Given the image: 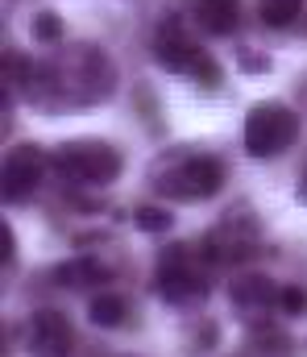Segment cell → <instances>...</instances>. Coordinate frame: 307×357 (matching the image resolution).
I'll list each match as a JSON object with an SVG mask.
<instances>
[{
	"label": "cell",
	"mask_w": 307,
	"mask_h": 357,
	"mask_svg": "<svg viewBox=\"0 0 307 357\" xmlns=\"http://www.w3.org/2000/svg\"><path fill=\"white\" fill-rule=\"evenodd\" d=\"M295 137H299V121H295V112H291L287 104H278V100L258 104V108L249 112V121H245V150H249L253 158H274V154H283Z\"/></svg>",
	"instance_id": "cell-1"
},
{
	"label": "cell",
	"mask_w": 307,
	"mask_h": 357,
	"mask_svg": "<svg viewBox=\"0 0 307 357\" xmlns=\"http://www.w3.org/2000/svg\"><path fill=\"white\" fill-rule=\"evenodd\" d=\"M54 167L79 183H112L120 175V150L108 142H67L54 154Z\"/></svg>",
	"instance_id": "cell-2"
},
{
	"label": "cell",
	"mask_w": 307,
	"mask_h": 357,
	"mask_svg": "<svg viewBox=\"0 0 307 357\" xmlns=\"http://www.w3.org/2000/svg\"><path fill=\"white\" fill-rule=\"evenodd\" d=\"M154 59H158L166 71L196 75V79L207 84V88H216V84H220V67H216V59H207L204 50H200L183 29H175V25L158 29V38H154Z\"/></svg>",
	"instance_id": "cell-3"
},
{
	"label": "cell",
	"mask_w": 307,
	"mask_h": 357,
	"mask_svg": "<svg viewBox=\"0 0 307 357\" xmlns=\"http://www.w3.org/2000/svg\"><path fill=\"white\" fill-rule=\"evenodd\" d=\"M224 187V167L220 158H207V154H196L187 162H179L171 175L158 178V191L175 195V199H207Z\"/></svg>",
	"instance_id": "cell-4"
},
{
	"label": "cell",
	"mask_w": 307,
	"mask_h": 357,
	"mask_svg": "<svg viewBox=\"0 0 307 357\" xmlns=\"http://www.w3.org/2000/svg\"><path fill=\"white\" fill-rule=\"evenodd\" d=\"M42 171H46L42 146H33V142L13 146L8 158H4V199H8V204L29 199V195L38 191V183H42Z\"/></svg>",
	"instance_id": "cell-5"
},
{
	"label": "cell",
	"mask_w": 307,
	"mask_h": 357,
	"mask_svg": "<svg viewBox=\"0 0 307 357\" xmlns=\"http://www.w3.org/2000/svg\"><path fill=\"white\" fill-rule=\"evenodd\" d=\"M71 349H75V333H71L67 316L42 307L33 316V324H29V354L33 357H71Z\"/></svg>",
	"instance_id": "cell-6"
},
{
	"label": "cell",
	"mask_w": 307,
	"mask_h": 357,
	"mask_svg": "<svg viewBox=\"0 0 307 357\" xmlns=\"http://www.w3.org/2000/svg\"><path fill=\"white\" fill-rule=\"evenodd\" d=\"M158 291H162V299H171V303H200L207 295V278H204V270L187 266L183 254H179V266H171V262L162 266Z\"/></svg>",
	"instance_id": "cell-7"
},
{
	"label": "cell",
	"mask_w": 307,
	"mask_h": 357,
	"mask_svg": "<svg viewBox=\"0 0 307 357\" xmlns=\"http://www.w3.org/2000/svg\"><path fill=\"white\" fill-rule=\"evenodd\" d=\"M228 295H233L237 307H249V312L278 303V287H274V278H266V274H237V278L228 282Z\"/></svg>",
	"instance_id": "cell-8"
},
{
	"label": "cell",
	"mask_w": 307,
	"mask_h": 357,
	"mask_svg": "<svg viewBox=\"0 0 307 357\" xmlns=\"http://www.w3.org/2000/svg\"><path fill=\"white\" fill-rule=\"evenodd\" d=\"M196 17L207 33L224 38L241 25V0H196Z\"/></svg>",
	"instance_id": "cell-9"
},
{
	"label": "cell",
	"mask_w": 307,
	"mask_h": 357,
	"mask_svg": "<svg viewBox=\"0 0 307 357\" xmlns=\"http://www.w3.org/2000/svg\"><path fill=\"white\" fill-rule=\"evenodd\" d=\"M88 320H92L96 328H120V324L129 320V303H125L120 295L104 291V295H96V299L88 303Z\"/></svg>",
	"instance_id": "cell-10"
},
{
	"label": "cell",
	"mask_w": 307,
	"mask_h": 357,
	"mask_svg": "<svg viewBox=\"0 0 307 357\" xmlns=\"http://www.w3.org/2000/svg\"><path fill=\"white\" fill-rule=\"evenodd\" d=\"M96 278H108V270L100 262H92V258H75V262L54 266V282H63V287H88Z\"/></svg>",
	"instance_id": "cell-11"
},
{
	"label": "cell",
	"mask_w": 307,
	"mask_h": 357,
	"mask_svg": "<svg viewBox=\"0 0 307 357\" xmlns=\"http://www.w3.org/2000/svg\"><path fill=\"white\" fill-rule=\"evenodd\" d=\"M258 13L270 29H287L304 13V0H258Z\"/></svg>",
	"instance_id": "cell-12"
},
{
	"label": "cell",
	"mask_w": 307,
	"mask_h": 357,
	"mask_svg": "<svg viewBox=\"0 0 307 357\" xmlns=\"http://www.w3.org/2000/svg\"><path fill=\"white\" fill-rule=\"evenodd\" d=\"M249 341H253V349H258L262 357H291V337L278 333L274 324H258Z\"/></svg>",
	"instance_id": "cell-13"
},
{
	"label": "cell",
	"mask_w": 307,
	"mask_h": 357,
	"mask_svg": "<svg viewBox=\"0 0 307 357\" xmlns=\"http://www.w3.org/2000/svg\"><path fill=\"white\" fill-rule=\"evenodd\" d=\"M133 225H137L141 233H171L175 216L162 212V208H137V212H133Z\"/></svg>",
	"instance_id": "cell-14"
},
{
	"label": "cell",
	"mask_w": 307,
	"mask_h": 357,
	"mask_svg": "<svg viewBox=\"0 0 307 357\" xmlns=\"http://www.w3.org/2000/svg\"><path fill=\"white\" fill-rule=\"evenodd\" d=\"M33 38L38 42H58L63 38V17L58 13H38L33 17Z\"/></svg>",
	"instance_id": "cell-15"
},
{
	"label": "cell",
	"mask_w": 307,
	"mask_h": 357,
	"mask_svg": "<svg viewBox=\"0 0 307 357\" xmlns=\"http://www.w3.org/2000/svg\"><path fill=\"white\" fill-rule=\"evenodd\" d=\"M278 312H287V316H304L307 312V295L299 287H283L278 291Z\"/></svg>",
	"instance_id": "cell-16"
}]
</instances>
